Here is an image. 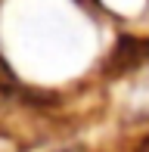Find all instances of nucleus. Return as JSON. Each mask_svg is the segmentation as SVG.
Returning a JSON list of instances; mask_svg holds the SVG:
<instances>
[{
  "label": "nucleus",
  "instance_id": "f257e3e1",
  "mask_svg": "<svg viewBox=\"0 0 149 152\" xmlns=\"http://www.w3.org/2000/svg\"><path fill=\"white\" fill-rule=\"evenodd\" d=\"M62 152H81V149H62Z\"/></svg>",
  "mask_w": 149,
  "mask_h": 152
}]
</instances>
